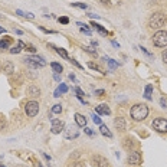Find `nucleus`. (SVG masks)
Listing matches in <instances>:
<instances>
[{"label": "nucleus", "mask_w": 167, "mask_h": 167, "mask_svg": "<svg viewBox=\"0 0 167 167\" xmlns=\"http://www.w3.org/2000/svg\"><path fill=\"white\" fill-rule=\"evenodd\" d=\"M84 50L86 52V53H89V55H92V56H98V53H97V50L94 49V48H89V46H84Z\"/></svg>", "instance_id": "nucleus-25"}, {"label": "nucleus", "mask_w": 167, "mask_h": 167, "mask_svg": "<svg viewBox=\"0 0 167 167\" xmlns=\"http://www.w3.org/2000/svg\"><path fill=\"white\" fill-rule=\"evenodd\" d=\"M63 135L66 140H72V138H77L79 135V130L77 128V125H69L63 130Z\"/></svg>", "instance_id": "nucleus-7"}, {"label": "nucleus", "mask_w": 167, "mask_h": 167, "mask_svg": "<svg viewBox=\"0 0 167 167\" xmlns=\"http://www.w3.org/2000/svg\"><path fill=\"white\" fill-rule=\"evenodd\" d=\"M53 79H55V81H61V75L55 72V74H53Z\"/></svg>", "instance_id": "nucleus-47"}, {"label": "nucleus", "mask_w": 167, "mask_h": 167, "mask_svg": "<svg viewBox=\"0 0 167 167\" xmlns=\"http://www.w3.org/2000/svg\"><path fill=\"white\" fill-rule=\"evenodd\" d=\"M23 61H25V63H28V65H29L30 68H33V69H39V68H42L41 65H38L36 62H33V61H30V59H29L28 56H26V58H25Z\"/></svg>", "instance_id": "nucleus-22"}, {"label": "nucleus", "mask_w": 167, "mask_h": 167, "mask_svg": "<svg viewBox=\"0 0 167 167\" xmlns=\"http://www.w3.org/2000/svg\"><path fill=\"white\" fill-rule=\"evenodd\" d=\"M28 95H30V97H39V95H41V89H39V86H36V85H30V86L28 88Z\"/></svg>", "instance_id": "nucleus-13"}, {"label": "nucleus", "mask_w": 167, "mask_h": 167, "mask_svg": "<svg viewBox=\"0 0 167 167\" xmlns=\"http://www.w3.org/2000/svg\"><path fill=\"white\" fill-rule=\"evenodd\" d=\"M114 125H115V128H117L118 131H125V128H127L125 118H123V117H117V118L114 120Z\"/></svg>", "instance_id": "nucleus-11"}, {"label": "nucleus", "mask_w": 167, "mask_h": 167, "mask_svg": "<svg viewBox=\"0 0 167 167\" xmlns=\"http://www.w3.org/2000/svg\"><path fill=\"white\" fill-rule=\"evenodd\" d=\"M88 16H89L91 19H99V16H98V14H94V13H88Z\"/></svg>", "instance_id": "nucleus-46"}, {"label": "nucleus", "mask_w": 167, "mask_h": 167, "mask_svg": "<svg viewBox=\"0 0 167 167\" xmlns=\"http://www.w3.org/2000/svg\"><path fill=\"white\" fill-rule=\"evenodd\" d=\"M75 94H77V97H78V98H82L84 91L81 89V88H75Z\"/></svg>", "instance_id": "nucleus-33"}, {"label": "nucleus", "mask_w": 167, "mask_h": 167, "mask_svg": "<svg viewBox=\"0 0 167 167\" xmlns=\"http://www.w3.org/2000/svg\"><path fill=\"white\" fill-rule=\"evenodd\" d=\"M127 161L131 166H138L141 163V153L140 151H131L127 157Z\"/></svg>", "instance_id": "nucleus-8"}, {"label": "nucleus", "mask_w": 167, "mask_h": 167, "mask_svg": "<svg viewBox=\"0 0 167 167\" xmlns=\"http://www.w3.org/2000/svg\"><path fill=\"white\" fill-rule=\"evenodd\" d=\"M74 7H79V9H88V4L85 3H72Z\"/></svg>", "instance_id": "nucleus-29"}, {"label": "nucleus", "mask_w": 167, "mask_h": 167, "mask_svg": "<svg viewBox=\"0 0 167 167\" xmlns=\"http://www.w3.org/2000/svg\"><path fill=\"white\" fill-rule=\"evenodd\" d=\"M104 94H105V91H104V89H95V95L101 97V95H104Z\"/></svg>", "instance_id": "nucleus-43"}, {"label": "nucleus", "mask_w": 167, "mask_h": 167, "mask_svg": "<svg viewBox=\"0 0 167 167\" xmlns=\"http://www.w3.org/2000/svg\"><path fill=\"white\" fill-rule=\"evenodd\" d=\"M99 3H102V4H108L110 3V0H98Z\"/></svg>", "instance_id": "nucleus-49"}, {"label": "nucleus", "mask_w": 167, "mask_h": 167, "mask_svg": "<svg viewBox=\"0 0 167 167\" xmlns=\"http://www.w3.org/2000/svg\"><path fill=\"white\" fill-rule=\"evenodd\" d=\"M151 92H153V85H147L146 86V91H144V98L146 99H151Z\"/></svg>", "instance_id": "nucleus-21"}, {"label": "nucleus", "mask_w": 167, "mask_h": 167, "mask_svg": "<svg viewBox=\"0 0 167 167\" xmlns=\"http://www.w3.org/2000/svg\"><path fill=\"white\" fill-rule=\"evenodd\" d=\"M56 89H58V92H59V94H66V92H68V86H66L65 84H61Z\"/></svg>", "instance_id": "nucleus-27"}, {"label": "nucleus", "mask_w": 167, "mask_h": 167, "mask_svg": "<svg viewBox=\"0 0 167 167\" xmlns=\"http://www.w3.org/2000/svg\"><path fill=\"white\" fill-rule=\"evenodd\" d=\"M4 32H6V29H4V28H1V26H0V33H4Z\"/></svg>", "instance_id": "nucleus-51"}, {"label": "nucleus", "mask_w": 167, "mask_h": 167, "mask_svg": "<svg viewBox=\"0 0 167 167\" xmlns=\"http://www.w3.org/2000/svg\"><path fill=\"white\" fill-rule=\"evenodd\" d=\"M65 130V123L58 118H50V131L53 134H61Z\"/></svg>", "instance_id": "nucleus-6"}, {"label": "nucleus", "mask_w": 167, "mask_h": 167, "mask_svg": "<svg viewBox=\"0 0 167 167\" xmlns=\"http://www.w3.org/2000/svg\"><path fill=\"white\" fill-rule=\"evenodd\" d=\"M130 114H131V118L134 121H144L148 115V107L146 104H135L131 108Z\"/></svg>", "instance_id": "nucleus-1"}, {"label": "nucleus", "mask_w": 167, "mask_h": 167, "mask_svg": "<svg viewBox=\"0 0 167 167\" xmlns=\"http://www.w3.org/2000/svg\"><path fill=\"white\" fill-rule=\"evenodd\" d=\"M153 43L157 48H164L167 46V32L166 30H157L153 35Z\"/></svg>", "instance_id": "nucleus-3"}, {"label": "nucleus", "mask_w": 167, "mask_h": 167, "mask_svg": "<svg viewBox=\"0 0 167 167\" xmlns=\"http://www.w3.org/2000/svg\"><path fill=\"white\" fill-rule=\"evenodd\" d=\"M0 167H6V166H4V164H0Z\"/></svg>", "instance_id": "nucleus-54"}, {"label": "nucleus", "mask_w": 167, "mask_h": 167, "mask_svg": "<svg viewBox=\"0 0 167 167\" xmlns=\"http://www.w3.org/2000/svg\"><path fill=\"white\" fill-rule=\"evenodd\" d=\"M26 50H29V52H32V53H35V52H36V49H35L32 45H26Z\"/></svg>", "instance_id": "nucleus-39"}, {"label": "nucleus", "mask_w": 167, "mask_h": 167, "mask_svg": "<svg viewBox=\"0 0 167 167\" xmlns=\"http://www.w3.org/2000/svg\"><path fill=\"white\" fill-rule=\"evenodd\" d=\"M16 13L19 14V16H22V17H28V19H33L35 17V14L33 13H30V12H22V10H16Z\"/></svg>", "instance_id": "nucleus-23"}, {"label": "nucleus", "mask_w": 167, "mask_h": 167, "mask_svg": "<svg viewBox=\"0 0 167 167\" xmlns=\"http://www.w3.org/2000/svg\"><path fill=\"white\" fill-rule=\"evenodd\" d=\"M9 45H10V39H9V38H6V39L0 41V49H7V48H9Z\"/></svg>", "instance_id": "nucleus-26"}, {"label": "nucleus", "mask_w": 167, "mask_h": 167, "mask_svg": "<svg viewBox=\"0 0 167 167\" xmlns=\"http://www.w3.org/2000/svg\"><path fill=\"white\" fill-rule=\"evenodd\" d=\"M92 121H94V123H95V124H102V123H101V118H99V115H95V114H92Z\"/></svg>", "instance_id": "nucleus-30"}, {"label": "nucleus", "mask_w": 167, "mask_h": 167, "mask_svg": "<svg viewBox=\"0 0 167 167\" xmlns=\"http://www.w3.org/2000/svg\"><path fill=\"white\" fill-rule=\"evenodd\" d=\"M17 46H19V48H22V49H26V43H25V42H22V41L17 42Z\"/></svg>", "instance_id": "nucleus-44"}, {"label": "nucleus", "mask_w": 167, "mask_h": 167, "mask_svg": "<svg viewBox=\"0 0 167 167\" xmlns=\"http://www.w3.org/2000/svg\"><path fill=\"white\" fill-rule=\"evenodd\" d=\"M140 49H141V50H143V52H144V53H146V55L148 56V58H153V53H150V52H148V50H147L146 48H143V46H141Z\"/></svg>", "instance_id": "nucleus-40"}, {"label": "nucleus", "mask_w": 167, "mask_h": 167, "mask_svg": "<svg viewBox=\"0 0 167 167\" xmlns=\"http://www.w3.org/2000/svg\"><path fill=\"white\" fill-rule=\"evenodd\" d=\"M160 105L163 108H167V98H160Z\"/></svg>", "instance_id": "nucleus-38"}, {"label": "nucleus", "mask_w": 167, "mask_h": 167, "mask_svg": "<svg viewBox=\"0 0 167 167\" xmlns=\"http://www.w3.org/2000/svg\"><path fill=\"white\" fill-rule=\"evenodd\" d=\"M50 112H52V114H61V112H62V105H61V104H55V105L52 107Z\"/></svg>", "instance_id": "nucleus-24"}, {"label": "nucleus", "mask_w": 167, "mask_h": 167, "mask_svg": "<svg viewBox=\"0 0 167 167\" xmlns=\"http://www.w3.org/2000/svg\"><path fill=\"white\" fill-rule=\"evenodd\" d=\"M3 72H6V74H12V72H14V66H13V63H12V62H4V65H3Z\"/></svg>", "instance_id": "nucleus-17"}, {"label": "nucleus", "mask_w": 167, "mask_h": 167, "mask_svg": "<svg viewBox=\"0 0 167 167\" xmlns=\"http://www.w3.org/2000/svg\"><path fill=\"white\" fill-rule=\"evenodd\" d=\"M69 167H85V164H84L82 161H75V163H72Z\"/></svg>", "instance_id": "nucleus-36"}, {"label": "nucleus", "mask_w": 167, "mask_h": 167, "mask_svg": "<svg viewBox=\"0 0 167 167\" xmlns=\"http://www.w3.org/2000/svg\"><path fill=\"white\" fill-rule=\"evenodd\" d=\"M95 111L99 115H110L111 114V110H110V107L107 104H99L98 107H95Z\"/></svg>", "instance_id": "nucleus-10"}, {"label": "nucleus", "mask_w": 167, "mask_h": 167, "mask_svg": "<svg viewBox=\"0 0 167 167\" xmlns=\"http://www.w3.org/2000/svg\"><path fill=\"white\" fill-rule=\"evenodd\" d=\"M88 135H94V131H92V128H89V127H85V130H84Z\"/></svg>", "instance_id": "nucleus-42"}, {"label": "nucleus", "mask_w": 167, "mask_h": 167, "mask_svg": "<svg viewBox=\"0 0 167 167\" xmlns=\"http://www.w3.org/2000/svg\"><path fill=\"white\" fill-rule=\"evenodd\" d=\"M20 50H22V48H19V46H14V48H12V49H10V53H13V55H14V53H19Z\"/></svg>", "instance_id": "nucleus-34"}, {"label": "nucleus", "mask_w": 167, "mask_h": 167, "mask_svg": "<svg viewBox=\"0 0 167 167\" xmlns=\"http://www.w3.org/2000/svg\"><path fill=\"white\" fill-rule=\"evenodd\" d=\"M69 62H71V63H74V65H75L77 68H79V69H82V65H79V63H78V62H77L75 59H69Z\"/></svg>", "instance_id": "nucleus-41"}, {"label": "nucleus", "mask_w": 167, "mask_h": 167, "mask_svg": "<svg viewBox=\"0 0 167 167\" xmlns=\"http://www.w3.org/2000/svg\"><path fill=\"white\" fill-rule=\"evenodd\" d=\"M25 112L28 117H36L38 112H39V104L36 101H28L26 105H25Z\"/></svg>", "instance_id": "nucleus-4"}, {"label": "nucleus", "mask_w": 167, "mask_h": 167, "mask_svg": "<svg viewBox=\"0 0 167 167\" xmlns=\"http://www.w3.org/2000/svg\"><path fill=\"white\" fill-rule=\"evenodd\" d=\"M124 147L127 148V150L132 147V140H131V138H125L124 140Z\"/></svg>", "instance_id": "nucleus-28"}, {"label": "nucleus", "mask_w": 167, "mask_h": 167, "mask_svg": "<svg viewBox=\"0 0 167 167\" xmlns=\"http://www.w3.org/2000/svg\"><path fill=\"white\" fill-rule=\"evenodd\" d=\"M104 61H107L110 69H115V68H118V62H115L114 59H111V58H104Z\"/></svg>", "instance_id": "nucleus-20"}, {"label": "nucleus", "mask_w": 167, "mask_h": 167, "mask_svg": "<svg viewBox=\"0 0 167 167\" xmlns=\"http://www.w3.org/2000/svg\"><path fill=\"white\" fill-rule=\"evenodd\" d=\"M88 66H89L91 69H95V71H98V72H101V69H99V68H98V66H97L95 63H92V62H89V63H88Z\"/></svg>", "instance_id": "nucleus-37"}, {"label": "nucleus", "mask_w": 167, "mask_h": 167, "mask_svg": "<svg viewBox=\"0 0 167 167\" xmlns=\"http://www.w3.org/2000/svg\"><path fill=\"white\" fill-rule=\"evenodd\" d=\"M30 61H33V62H36L38 65H41L42 68L43 66H46V61L42 58V56H39V55H30V56H28Z\"/></svg>", "instance_id": "nucleus-12"}, {"label": "nucleus", "mask_w": 167, "mask_h": 167, "mask_svg": "<svg viewBox=\"0 0 167 167\" xmlns=\"http://www.w3.org/2000/svg\"><path fill=\"white\" fill-rule=\"evenodd\" d=\"M92 166L94 167H111L108 160L102 156H94L92 157Z\"/></svg>", "instance_id": "nucleus-9"}, {"label": "nucleus", "mask_w": 167, "mask_h": 167, "mask_svg": "<svg viewBox=\"0 0 167 167\" xmlns=\"http://www.w3.org/2000/svg\"><path fill=\"white\" fill-rule=\"evenodd\" d=\"M166 23V16L161 13V12H157V13H153L148 19V26L151 29H161Z\"/></svg>", "instance_id": "nucleus-2"}, {"label": "nucleus", "mask_w": 167, "mask_h": 167, "mask_svg": "<svg viewBox=\"0 0 167 167\" xmlns=\"http://www.w3.org/2000/svg\"><path fill=\"white\" fill-rule=\"evenodd\" d=\"M4 127H6V120H4L3 115H0V131H1Z\"/></svg>", "instance_id": "nucleus-31"}, {"label": "nucleus", "mask_w": 167, "mask_h": 167, "mask_svg": "<svg viewBox=\"0 0 167 167\" xmlns=\"http://www.w3.org/2000/svg\"><path fill=\"white\" fill-rule=\"evenodd\" d=\"M69 79H71V81H74V82H77V78H75V75H74V74H69Z\"/></svg>", "instance_id": "nucleus-48"}, {"label": "nucleus", "mask_w": 167, "mask_h": 167, "mask_svg": "<svg viewBox=\"0 0 167 167\" xmlns=\"http://www.w3.org/2000/svg\"><path fill=\"white\" fill-rule=\"evenodd\" d=\"M91 45H92V46H98V43H97L95 41H92V42H91Z\"/></svg>", "instance_id": "nucleus-52"}, {"label": "nucleus", "mask_w": 167, "mask_h": 167, "mask_svg": "<svg viewBox=\"0 0 167 167\" xmlns=\"http://www.w3.org/2000/svg\"><path fill=\"white\" fill-rule=\"evenodd\" d=\"M39 29H41L42 32H45V33H55V32H53V30H48V29H45V28H43V26H39Z\"/></svg>", "instance_id": "nucleus-45"}, {"label": "nucleus", "mask_w": 167, "mask_h": 167, "mask_svg": "<svg viewBox=\"0 0 167 167\" xmlns=\"http://www.w3.org/2000/svg\"><path fill=\"white\" fill-rule=\"evenodd\" d=\"M75 123L78 127H86V118L84 117L82 114H75Z\"/></svg>", "instance_id": "nucleus-14"}, {"label": "nucleus", "mask_w": 167, "mask_h": 167, "mask_svg": "<svg viewBox=\"0 0 167 167\" xmlns=\"http://www.w3.org/2000/svg\"><path fill=\"white\" fill-rule=\"evenodd\" d=\"M92 28H95V29H97V30H98L101 35H104V36H107V35H108L107 29H104L101 25H98V23H95V22H92Z\"/></svg>", "instance_id": "nucleus-18"}, {"label": "nucleus", "mask_w": 167, "mask_h": 167, "mask_svg": "<svg viewBox=\"0 0 167 167\" xmlns=\"http://www.w3.org/2000/svg\"><path fill=\"white\" fill-rule=\"evenodd\" d=\"M112 46H115V48H120V45H118V43H117L115 41H112Z\"/></svg>", "instance_id": "nucleus-50"}, {"label": "nucleus", "mask_w": 167, "mask_h": 167, "mask_svg": "<svg viewBox=\"0 0 167 167\" xmlns=\"http://www.w3.org/2000/svg\"><path fill=\"white\" fill-rule=\"evenodd\" d=\"M59 22H61L62 25H68V23H69V19H68L66 16H62V17H59Z\"/></svg>", "instance_id": "nucleus-32"}, {"label": "nucleus", "mask_w": 167, "mask_h": 167, "mask_svg": "<svg viewBox=\"0 0 167 167\" xmlns=\"http://www.w3.org/2000/svg\"><path fill=\"white\" fill-rule=\"evenodd\" d=\"M151 127L157 131V132H167V120L163 117H159L156 120H153Z\"/></svg>", "instance_id": "nucleus-5"}, {"label": "nucleus", "mask_w": 167, "mask_h": 167, "mask_svg": "<svg viewBox=\"0 0 167 167\" xmlns=\"http://www.w3.org/2000/svg\"><path fill=\"white\" fill-rule=\"evenodd\" d=\"M161 59H163V62L167 65V49H164V50L161 52Z\"/></svg>", "instance_id": "nucleus-35"}, {"label": "nucleus", "mask_w": 167, "mask_h": 167, "mask_svg": "<svg viewBox=\"0 0 167 167\" xmlns=\"http://www.w3.org/2000/svg\"><path fill=\"white\" fill-rule=\"evenodd\" d=\"M50 68L53 69V72H56V74H61L62 72V65L61 63H58V62H50Z\"/></svg>", "instance_id": "nucleus-19"}, {"label": "nucleus", "mask_w": 167, "mask_h": 167, "mask_svg": "<svg viewBox=\"0 0 167 167\" xmlns=\"http://www.w3.org/2000/svg\"><path fill=\"white\" fill-rule=\"evenodd\" d=\"M49 46H52V48L56 50V53H58V55H61L63 59H66V61H69V59H71V58L68 56V52H66L65 49H62V48H56V46H53V45H49Z\"/></svg>", "instance_id": "nucleus-15"}, {"label": "nucleus", "mask_w": 167, "mask_h": 167, "mask_svg": "<svg viewBox=\"0 0 167 167\" xmlns=\"http://www.w3.org/2000/svg\"><path fill=\"white\" fill-rule=\"evenodd\" d=\"M35 166H36V167H42V166H41V163H39V161H38V163H36Z\"/></svg>", "instance_id": "nucleus-53"}, {"label": "nucleus", "mask_w": 167, "mask_h": 167, "mask_svg": "<svg viewBox=\"0 0 167 167\" xmlns=\"http://www.w3.org/2000/svg\"><path fill=\"white\" fill-rule=\"evenodd\" d=\"M99 132L102 134V135H105V137H108V138H112V132L108 130V127L104 124L99 125Z\"/></svg>", "instance_id": "nucleus-16"}]
</instances>
